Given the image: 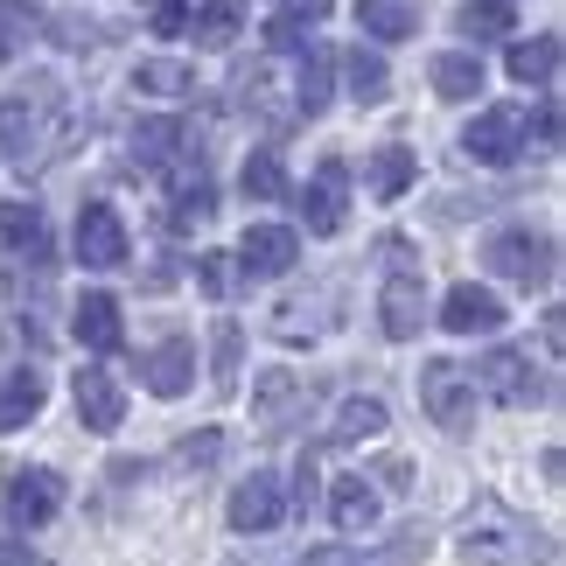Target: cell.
<instances>
[{
	"label": "cell",
	"mask_w": 566,
	"mask_h": 566,
	"mask_svg": "<svg viewBox=\"0 0 566 566\" xmlns=\"http://www.w3.org/2000/svg\"><path fill=\"white\" fill-rule=\"evenodd\" d=\"M329 511H336V532L343 538H364L378 525V496L364 490V475H343V483L329 490Z\"/></svg>",
	"instance_id": "obj_16"
},
{
	"label": "cell",
	"mask_w": 566,
	"mask_h": 566,
	"mask_svg": "<svg viewBox=\"0 0 566 566\" xmlns=\"http://www.w3.org/2000/svg\"><path fill=\"white\" fill-rule=\"evenodd\" d=\"M134 92L182 98V92H196V71H189V63H176V56H155V63H140V71H134Z\"/></svg>",
	"instance_id": "obj_26"
},
{
	"label": "cell",
	"mask_w": 566,
	"mask_h": 566,
	"mask_svg": "<svg viewBox=\"0 0 566 566\" xmlns=\"http://www.w3.org/2000/svg\"><path fill=\"white\" fill-rule=\"evenodd\" d=\"M475 385H483L496 406H532L538 391H546V385L532 378V357L525 350H490L483 364H475Z\"/></svg>",
	"instance_id": "obj_7"
},
{
	"label": "cell",
	"mask_w": 566,
	"mask_h": 566,
	"mask_svg": "<svg viewBox=\"0 0 566 566\" xmlns=\"http://www.w3.org/2000/svg\"><path fill=\"white\" fill-rule=\"evenodd\" d=\"M483 259H490L496 280H517V287H553V273H559V245H553V238H538V231L490 238Z\"/></svg>",
	"instance_id": "obj_2"
},
{
	"label": "cell",
	"mask_w": 566,
	"mask_h": 566,
	"mask_svg": "<svg viewBox=\"0 0 566 566\" xmlns=\"http://www.w3.org/2000/svg\"><path fill=\"white\" fill-rule=\"evenodd\" d=\"M35 140V113L29 105H0V161H21Z\"/></svg>",
	"instance_id": "obj_33"
},
{
	"label": "cell",
	"mask_w": 566,
	"mask_h": 566,
	"mask_svg": "<svg viewBox=\"0 0 566 566\" xmlns=\"http://www.w3.org/2000/svg\"><path fill=\"white\" fill-rule=\"evenodd\" d=\"M29 35H35V8H21V0H0V63H8Z\"/></svg>",
	"instance_id": "obj_34"
},
{
	"label": "cell",
	"mask_w": 566,
	"mask_h": 566,
	"mask_svg": "<svg viewBox=\"0 0 566 566\" xmlns=\"http://www.w3.org/2000/svg\"><path fill=\"white\" fill-rule=\"evenodd\" d=\"M538 140H546V147H559V105H553V98L538 105Z\"/></svg>",
	"instance_id": "obj_39"
},
{
	"label": "cell",
	"mask_w": 566,
	"mask_h": 566,
	"mask_svg": "<svg viewBox=\"0 0 566 566\" xmlns=\"http://www.w3.org/2000/svg\"><path fill=\"white\" fill-rule=\"evenodd\" d=\"M420 406L433 412V427L469 433L475 427V385H469V371H462V364H448V357L420 364Z\"/></svg>",
	"instance_id": "obj_3"
},
{
	"label": "cell",
	"mask_w": 566,
	"mask_h": 566,
	"mask_svg": "<svg viewBox=\"0 0 566 566\" xmlns=\"http://www.w3.org/2000/svg\"><path fill=\"white\" fill-rule=\"evenodd\" d=\"M301 399H308V391H301L294 371H266V378H259V391H252V412H259V427H280Z\"/></svg>",
	"instance_id": "obj_20"
},
{
	"label": "cell",
	"mask_w": 566,
	"mask_h": 566,
	"mask_svg": "<svg viewBox=\"0 0 566 566\" xmlns=\"http://www.w3.org/2000/svg\"><path fill=\"white\" fill-rule=\"evenodd\" d=\"M238 322H217V391H231L238 385Z\"/></svg>",
	"instance_id": "obj_36"
},
{
	"label": "cell",
	"mask_w": 566,
	"mask_h": 566,
	"mask_svg": "<svg viewBox=\"0 0 566 566\" xmlns=\"http://www.w3.org/2000/svg\"><path fill=\"white\" fill-rule=\"evenodd\" d=\"M147 29H155V35H182L189 8H182V0H155V8H147Z\"/></svg>",
	"instance_id": "obj_37"
},
{
	"label": "cell",
	"mask_w": 566,
	"mask_h": 566,
	"mask_svg": "<svg viewBox=\"0 0 566 566\" xmlns=\"http://www.w3.org/2000/svg\"><path fill=\"white\" fill-rule=\"evenodd\" d=\"M182 119H140V134H134V155L147 168H161V161H176V147H182Z\"/></svg>",
	"instance_id": "obj_30"
},
{
	"label": "cell",
	"mask_w": 566,
	"mask_h": 566,
	"mask_svg": "<svg viewBox=\"0 0 566 566\" xmlns=\"http://www.w3.org/2000/svg\"><path fill=\"white\" fill-rule=\"evenodd\" d=\"M343 71H350V98H357V105H378V98L391 92L385 56H371V50H350V56H343Z\"/></svg>",
	"instance_id": "obj_27"
},
{
	"label": "cell",
	"mask_w": 566,
	"mask_h": 566,
	"mask_svg": "<svg viewBox=\"0 0 566 566\" xmlns=\"http://www.w3.org/2000/svg\"><path fill=\"white\" fill-rule=\"evenodd\" d=\"M119 301L113 294H84L77 301V343L84 350H119Z\"/></svg>",
	"instance_id": "obj_17"
},
{
	"label": "cell",
	"mask_w": 566,
	"mask_h": 566,
	"mask_svg": "<svg viewBox=\"0 0 566 566\" xmlns=\"http://www.w3.org/2000/svg\"><path fill=\"white\" fill-rule=\"evenodd\" d=\"M77 420L92 427V433H113L126 420V391L113 385V371H77Z\"/></svg>",
	"instance_id": "obj_12"
},
{
	"label": "cell",
	"mask_w": 566,
	"mask_h": 566,
	"mask_svg": "<svg viewBox=\"0 0 566 566\" xmlns=\"http://www.w3.org/2000/svg\"><path fill=\"white\" fill-rule=\"evenodd\" d=\"M217 448H224L217 433H196V441H182V462H189V469H196V462H217Z\"/></svg>",
	"instance_id": "obj_38"
},
{
	"label": "cell",
	"mask_w": 566,
	"mask_h": 566,
	"mask_svg": "<svg viewBox=\"0 0 566 566\" xmlns=\"http://www.w3.org/2000/svg\"><path fill=\"white\" fill-rule=\"evenodd\" d=\"M280 517H287V490H280V475H252V483L231 490V525L238 532H273Z\"/></svg>",
	"instance_id": "obj_10"
},
{
	"label": "cell",
	"mask_w": 566,
	"mask_h": 566,
	"mask_svg": "<svg viewBox=\"0 0 566 566\" xmlns=\"http://www.w3.org/2000/svg\"><path fill=\"white\" fill-rule=\"evenodd\" d=\"M322 21H329V0H294L280 21H266V42H273V50H301L308 29H322Z\"/></svg>",
	"instance_id": "obj_23"
},
{
	"label": "cell",
	"mask_w": 566,
	"mask_h": 566,
	"mask_svg": "<svg viewBox=\"0 0 566 566\" xmlns=\"http://www.w3.org/2000/svg\"><path fill=\"white\" fill-rule=\"evenodd\" d=\"M42 412V378L35 371H0V433L29 427Z\"/></svg>",
	"instance_id": "obj_18"
},
{
	"label": "cell",
	"mask_w": 566,
	"mask_h": 566,
	"mask_svg": "<svg viewBox=\"0 0 566 566\" xmlns=\"http://www.w3.org/2000/svg\"><path fill=\"white\" fill-rule=\"evenodd\" d=\"M525 134H532V119L517 113V105H490V113L462 134V147H469L483 168H511L517 155H525Z\"/></svg>",
	"instance_id": "obj_4"
},
{
	"label": "cell",
	"mask_w": 566,
	"mask_h": 566,
	"mask_svg": "<svg viewBox=\"0 0 566 566\" xmlns=\"http://www.w3.org/2000/svg\"><path fill=\"white\" fill-rule=\"evenodd\" d=\"M553 71H559V35L511 42V77L517 84H553Z\"/></svg>",
	"instance_id": "obj_22"
},
{
	"label": "cell",
	"mask_w": 566,
	"mask_h": 566,
	"mask_svg": "<svg viewBox=\"0 0 566 566\" xmlns=\"http://www.w3.org/2000/svg\"><path fill=\"white\" fill-rule=\"evenodd\" d=\"M462 546H469V559H483V566H553V553H559L553 532H538L532 517L504 511L496 496H475V504H469Z\"/></svg>",
	"instance_id": "obj_1"
},
{
	"label": "cell",
	"mask_w": 566,
	"mask_h": 566,
	"mask_svg": "<svg viewBox=\"0 0 566 566\" xmlns=\"http://www.w3.org/2000/svg\"><path fill=\"white\" fill-rule=\"evenodd\" d=\"M378 433H385V406H378V399H350V406L336 412L329 441H343V448H350V441H378Z\"/></svg>",
	"instance_id": "obj_29"
},
{
	"label": "cell",
	"mask_w": 566,
	"mask_h": 566,
	"mask_svg": "<svg viewBox=\"0 0 566 566\" xmlns=\"http://www.w3.org/2000/svg\"><path fill=\"white\" fill-rule=\"evenodd\" d=\"M412 176H420V161H412L406 147H378V155H371V189L385 196V203H391V196H406Z\"/></svg>",
	"instance_id": "obj_28"
},
{
	"label": "cell",
	"mask_w": 566,
	"mask_h": 566,
	"mask_svg": "<svg viewBox=\"0 0 566 566\" xmlns=\"http://www.w3.org/2000/svg\"><path fill=\"white\" fill-rule=\"evenodd\" d=\"M0 238H8L14 252H29V259L50 252V238H42V210H35V203H0Z\"/></svg>",
	"instance_id": "obj_25"
},
{
	"label": "cell",
	"mask_w": 566,
	"mask_h": 566,
	"mask_svg": "<svg viewBox=\"0 0 566 566\" xmlns=\"http://www.w3.org/2000/svg\"><path fill=\"white\" fill-rule=\"evenodd\" d=\"M301 217H308L315 238L343 231V161H322V168H315V182L301 189Z\"/></svg>",
	"instance_id": "obj_13"
},
{
	"label": "cell",
	"mask_w": 566,
	"mask_h": 566,
	"mask_svg": "<svg viewBox=\"0 0 566 566\" xmlns=\"http://www.w3.org/2000/svg\"><path fill=\"white\" fill-rule=\"evenodd\" d=\"M245 196H259V203H280V196H287V176H280V155L273 147H259V155H245Z\"/></svg>",
	"instance_id": "obj_31"
},
{
	"label": "cell",
	"mask_w": 566,
	"mask_h": 566,
	"mask_svg": "<svg viewBox=\"0 0 566 566\" xmlns=\"http://www.w3.org/2000/svg\"><path fill=\"white\" fill-rule=\"evenodd\" d=\"M294 259H301V238L287 224H252L238 238V273L245 280H280V273H294Z\"/></svg>",
	"instance_id": "obj_5"
},
{
	"label": "cell",
	"mask_w": 566,
	"mask_h": 566,
	"mask_svg": "<svg viewBox=\"0 0 566 566\" xmlns=\"http://www.w3.org/2000/svg\"><path fill=\"white\" fill-rule=\"evenodd\" d=\"M454 29H462L469 42H490V35H511L517 29V8L511 0H469L462 14H454Z\"/></svg>",
	"instance_id": "obj_24"
},
{
	"label": "cell",
	"mask_w": 566,
	"mask_h": 566,
	"mask_svg": "<svg viewBox=\"0 0 566 566\" xmlns=\"http://www.w3.org/2000/svg\"><path fill=\"white\" fill-rule=\"evenodd\" d=\"M496 322H504V301H496L490 287H454L448 301H441V329H454V336H490Z\"/></svg>",
	"instance_id": "obj_11"
},
{
	"label": "cell",
	"mask_w": 566,
	"mask_h": 566,
	"mask_svg": "<svg viewBox=\"0 0 566 566\" xmlns=\"http://www.w3.org/2000/svg\"><path fill=\"white\" fill-rule=\"evenodd\" d=\"M77 259H84V266H98V273L126 266V224H119L113 203H84L77 210Z\"/></svg>",
	"instance_id": "obj_6"
},
{
	"label": "cell",
	"mask_w": 566,
	"mask_h": 566,
	"mask_svg": "<svg viewBox=\"0 0 566 566\" xmlns=\"http://www.w3.org/2000/svg\"><path fill=\"white\" fill-rule=\"evenodd\" d=\"M433 92L441 98H475L483 92V56H469V50H448V56H433Z\"/></svg>",
	"instance_id": "obj_19"
},
{
	"label": "cell",
	"mask_w": 566,
	"mask_h": 566,
	"mask_svg": "<svg viewBox=\"0 0 566 566\" xmlns=\"http://www.w3.org/2000/svg\"><path fill=\"white\" fill-rule=\"evenodd\" d=\"M378 315H385V336H391V343L420 336V322H427V287H420V273H391L385 287H378Z\"/></svg>",
	"instance_id": "obj_9"
},
{
	"label": "cell",
	"mask_w": 566,
	"mask_h": 566,
	"mask_svg": "<svg viewBox=\"0 0 566 566\" xmlns=\"http://www.w3.org/2000/svg\"><path fill=\"white\" fill-rule=\"evenodd\" d=\"M357 21L378 42H406V35H420V0H357Z\"/></svg>",
	"instance_id": "obj_15"
},
{
	"label": "cell",
	"mask_w": 566,
	"mask_h": 566,
	"mask_svg": "<svg viewBox=\"0 0 566 566\" xmlns=\"http://www.w3.org/2000/svg\"><path fill=\"white\" fill-rule=\"evenodd\" d=\"M0 566H29V546H0Z\"/></svg>",
	"instance_id": "obj_40"
},
{
	"label": "cell",
	"mask_w": 566,
	"mask_h": 566,
	"mask_svg": "<svg viewBox=\"0 0 566 566\" xmlns=\"http://www.w3.org/2000/svg\"><path fill=\"white\" fill-rule=\"evenodd\" d=\"M196 280H203V294H210V301H224V294H231V280H238L231 252H196Z\"/></svg>",
	"instance_id": "obj_35"
},
{
	"label": "cell",
	"mask_w": 566,
	"mask_h": 566,
	"mask_svg": "<svg viewBox=\"0 0 566 566\" xmlns=\"http://www.w3.org/2000/svg\"><path fill=\"white\" fill-rule=\"evenodd\" d=\"M329 50H308V63H301V84H294V105L301 113H322V105H329Z\"/></svg>",
	"instance_id": "obj_32"
},
{
	"label": "cell",
	"mask_w": 566,
	"mask_h": 566,
	"mask_svg": "<svg viewBox=\"0 0 566 566\" xmlns=\"http://www.w3.org/2000/svg\"><path fill=\"white\" fill-rule=\"evenodd\" d=\"M63 504V475L56 469H21L8 475V517L14 525H50Z\"/></svg>",
	"instance_id": "obj_8"
},
{
	"label": "cell",
	"mask_w": 566,
	"mask_h": 566,
	"mask_svg": "<svg viewBox=\"0 0 566 566\" xmlns=\"http://www.w3.org/2000/svg\"><path fill=\"white\" fill-rule=\"evenodd\" d=\"M140 378H147V391H155V399H182V391L196 385V343H161L155 357L140 364Z\"/></svg>",
	"instance_id": "obj_14"
},
{
	"label": "cell",
	"mask_w": 566,
	"mask_h": 566,
	"mask_svg": "<svg viewBox=\"0 0 566 566\" xmlns=\"http://www.w3.org/2000/svg\"><path fill=\"white\" fill-rule=\"evenodd\" d=\"M189 29L203 50H224V42H238V29H245V0H203V14H189Z\"/></svg>",
	"instance_id": "obj_21"
}]
</instances>
